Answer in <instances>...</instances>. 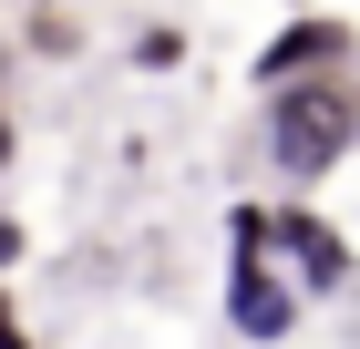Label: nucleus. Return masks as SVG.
<instances>
[{"mask_svg":"<svg viewBox=\"0 0 360 349\" xmlns=\"http://www.w3.org/2000/svg\"><path fill=\"white\" fill-rule=\"evenodd\" d=\"M350 237H340L330 216L309 206V195H288V206H278V277H288V288H299V308H319V298H340L350 288Z\"/></svg>","mask_w":360,"mask_h":349,"instance_id":"f03ea898","label":"nucleus"},{"mask_svg":"<svg viewBox=\"0 0 360 349\" xmlns=\"http://www.w3.org/2000/svg\"><path fill=\"white\" fill-rule=\"evenodd\" d=\"M360 144V103H350V82H299V93H268V164L288 175V185H319L330 164H350Z\"/></svg>","mask_w":360,"mask_h":349,"instance_id":"f257e3e1","label":"nucleus"},{"mask_svg":"<svg viewBox=\"0 0 360 349\" xmlns=\"http://www.w3.org/2000/svg\"><path fill=\"white\" fill-rule=\"evenodd\" d=\"M248 257H278V206H226V268H248Z\"/></svg>","mask_w":360,"mask_h":349,"instance_id":"39448f33","label":"nucleus"},{"mask_svg":"<svg viewBox=\"0 0 360 349\" xmlns=\"http://www.w3.org/2000/svg\"><path fill=\"white\" fill-rule=\"evenodd\" d=\"M299 288L278 277V257H248V268H226V329L248 349H278V339H299Z\"/></svg>","mask_w":360,"mask_h":349,"instance_id":"20e7f679","label":"nucleus"},{"mask_svg":"<svg viewBox=\"0 0 360 349\" xmlns=\"http://www.w3.org/2000/svg\"><path fill=\"white\" fill-rule=\"evenodd\" d=\"M134 72H186V31H175V21H144L134 31Z\"/></svg>","mask_w":360,"mask_h":349,"instance_id":"423d86ee","label":"nucleus"},{"mask_svg":"<svg viewBox=\"0 0 360 349\" xmlns=\"http://www.w3.org/2000/svg\"><path fill=\"white\" fill-rule=\"evenodd\" d=\"M340 62H350V21H330V11H288L278 41L248 62V82H257V93H299V82H340Z\"/></svg>","mask_w":360,"mask_h":349,"instance_id":"7ed1b4c3","label":"nucleus"},{"mask_svg":"<svg viewBox=\"0 0 360 349\" xmlns=\"http://www.w3.org/2000/svg\"><path fill=\"white\" fill-rule=\"evenodd\" d=\"M21 246H31V237H21V216H0V277L21 268Z\"/></svg>","mask_w":360,"mask_h":349,"instance_id":"0eeeda50","label":"nucleus"},{"mask_svg":"<svg viewBox=\"0 0 360 349\" xmlns=\"http://www.w3.org/2000/svg\"><path fill=\"white\" fill-rule=\"evenodd\" d=\"M0 349H31V339H21V319H11V298H0Z\"/></svg>","mask_w":360,"mask_h":349,"instance_id":"6e6552de","label":"nucleus"}]
</instances>
